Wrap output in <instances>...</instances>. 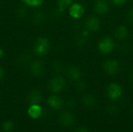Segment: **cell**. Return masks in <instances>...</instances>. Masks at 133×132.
I'll use <instances>...</instances> for the list:
<instances>
[{"label": "cell", "instance_id": "1", "mask_svg": "<svg viewBox=\"0 0 133 132\" xmlns=\"http://www.w3.org/2000/svg\"><path fill=\"white\" fill-rule=\"evenodd\" d=\"M50 49V42L45 37H39L34 43V52L39 55H45Z\"/></svg>", "mask_w": 133, "mask_h": 132}, {"label": "cell", "instance_id": "2", "mask_svg": "<svg viewBox=\"0 0 133 132\" xmlns=\"http://www.w3.org/2000/svg\"><path fill=\"white\" fill-rule=\"evenodd\" d=\"M115 41L111 37H104L98 43V50L100 52L104 54H110L115 49Z\"/></svg>", "mask_w": 133, "mask_h": 132}, {"label": "cell", "instance_id": "3", "mask_svg": "<svg viewBox=\"0 0 133 132\" xmlns=\"http://www.w3.org/2000/svg\"><path fill=\"white\" fill-rule=\"evenodd\" d=\"M122 95V86L116 83L111 82L108 85L107 88V96L111 100H118Z\"/></svg>", "mask_w": 133, "mask_h": 132}, {"label": "cell", "instance_id": "4", "mask_svg": "<svg viewBox=\"0 0 133 132\" xmlns=\"http://www.w3.org/2000/svg\"><path fill=\"white\" fill-rule=\"evenodd\" d=\"M65 87V80L61 77L57 76L51 79L48 82V88L53 93H60Z\"/></svg>", "mask_w": 133, "mask_h": 132}, {"label": "cell", "instance_id": "5", "mask_svg": "<svg viewBox=\"0 0 133 132\" xmlns=\"http://www.w3.org/2000/svg\"><path fill=\"white\" fill-rule=\"evenodd\" d=\"M103 69L104 72L108 75H116L120 69V63L115 59H108L104 61Z\"/></svg>", "mask_w": 133, "mask_h": 132}, {"label": "cell", "instance_id": "6", "mask_svg": "<svg viewBox=\"0 0 133 132\" xmlns=\"http://www.w3.org/2000/svg\"><path fill=\"white\" fill-rule=\"evenodd\" d=\"M86 30L88 33H95L99 30L101 27V23L99 19L95 16H89L85 23Z\"/></svg>", "mask_w": 133, "mask_h": 132}, {"label": "cell", "instance_id": "7", "mask_svg": "<svg viewBox=\"0 0 133 132\" xmlns=\"http://www.w3.org/2000/svg\"><path fill=\"white\" fill-rule=\"evenodd\" d=\"M58 122L59 124L63 126V127H70L72 126L74 122H75V117H74V115L69 112V111H65L63 113H62L60 115H59V117H58Z\"/></svg>", "mask_w": 133, "mask_h": 132}, {"label": "cell", "instance_id": "8", "mask_svg": "<svg viewBox=\"0 0 133 132\" xmlns=\"http://www.w3.org/2000/svg\"><path fill=\"white\" fill-rule=\"evenodd\" d=\"M84 8L79 3H74L69 6V13L70 16L73 19H79L84 14Z\"/></svg>", "mask_w": 133, "mask_h": 132}, {"label": "cell", "instance_id": "9", "mask_svg": "<svg viewBox=\"0 0 133 132\" xmlns=\"http://www.w3.org/2000/svg\"><path fill=\"white\" fill-rule=\"evenodd\" d=\"M94 9L95 12L99 15H104L108 12L110 6L106 0H96L94 2Z\"/></svg>", "mask_w": 133, "mask_h": 132}, {"label": "cell", "instance_id": "10", "mask_svg": "<svg viewBox=\"0 0 133 132\" xmlns=\"http://www.w3.org/2000/svg\"><path fill=\"white\" fill-rule=\"evenodd\" d=\"M30 69L34 75L41 76L44 73V65L41 61L37 60L31 64Z\"/></svg>", "mask_w": 133, "mask_h": 132}, {"label": "cell", "instance_id": "11", "mask_svg": "<svg viewBox=\"0 0 133 132\" xmlns=\"http://www.w3.org/2000/svg\"><path fill=\"white\" fill-rule=\"evenodd\" d=\"M115 37L119 40H123L127 38L129 36V30L126 26L125 25H119L116 27L115 33H114Z\"/></svg>", "mask_w": 133, "mask_h": 132}, {"label": "cell", "instance_id": "12", "mask_svg": "<svg viewBox=\"0 0 133 132\" xmlns=\"http://www.w3.org/2000/svg\"><path fill=\"white\" fill-rule=\"evenodd\" d=\"M27 100L30 105L39 104L42 100V93L38 89H34L30 93Z\"/></svg>", "mask_w": 133, "mask_h": 132}, {"label": "cell", "instance_id": "13", "mask_svg": "<svg viewBox=\"0 0 133 132\" xmlns=\"http://www.w3.org/2000/svg\"><path fill=\"white\" fill-rule=\"evenodd\" d=\"M47 101L48 105L54 110H59L62 107L63 105L62 99L56 95H52L49 96Z\"/></svg>", "mask_w": 133, "mask_h": 132}, {"label": "cell", "instance_id": "14", "mask_svg": "<svg viewBox=\"0 0 133 132\" xmlns=\"http://www.w3.org/2000/svg\"><path fill=\"white\" fill-rule=\"evenodd\" d=\"M42 114V107L39 104H32L28 109V115L33 119L39 118Z\"/></svg>", "mask_w": 133, "mask_h": 132}, {"label": "cell", "instance_id": "15", "mask_svg": "<svg viewBox=\"0 0 133 132\" xmlns=\"http://www.w3.org/2000/svg\"><path fill=\"white\" fill-rule=\"evenodd\" d=\"M68 76L73 81H79L81 78V71L76 66H71L67 71Z\"/></svg>", "mask_w": 133, "mask_h": 132}, {"label": "cell", "instance_id": "16", "mask_svg": "<svg viewBox=\"0 0 133 132\" xmlns=\"http://www.w3.org/2000/svg\"><path fill=\"white\" fill-rule=\"evenodd\" d=\"M82 102H83V103L85 106H87L88 107H94L96 104L97 100H96V98L93 95H91V94H86V95H84L83 96Z\"/></svg>", "mask_w": 133, "mask_h": 132}, {"label": "cell", "instance_id": "17", "mask_svg": "<svg viewBox=\"0 0 133 132\" xmlns=\"http://www.w3.org/2000/svg\"><path fill=\"white\" fill-rule=\"evenodd\" d=\"M15 128V123L12 120L5 121L2 124V129L4 132H12Z\"/></svg>", "mask_w": 133, "mask_h": 132}, {"label": "cell", "instance_id": "18", "mask_svg": "<svg viewBox=\"0 0 133 132\" xmlns=\"http://www.w3.org/2000/svg\"><path fill=\"white\" fill-rule=\"evenodd\" d=\"M72 3V0H57L58 11L62 12Z\"/></svg>", "mask_w": 133, "mask_h": 132}, {"label": "cell", "instance_id": "19", "mask_svg": "<svg viewBox=\"0 0 133 132\" xmlns=\"http://www.w3.org/2000/svg\"><path fill=\"white\" fill-rule=\"evenodd\" d=\"M44 20V15L42 12L39 11L34 13L33 16V21L35 23H41Z\"/></svg>", "mask_w": 133, "mask_h": 132}, {"label": "cell", "instance_id": "20", "mask_svg": "<svg viewBox=\"0 0 133 132\" xmlns=\"http://www.w3.org/2000/svg\"><path fill=\"white\" fill-rule=\"evenodd\" d=\"M23 1L26 5L31 6V7L39 6L44 2V0H23Z\"/></svg>", "mask_w": 133, "mask_h": 132}, {"label": "cell", "instance_id": "21", "mask_svg": "<svg viewBox=\"0 0 133 132\" xmlns=\"http://www.w3.org/2000/svg\"><path fill=\"white\" fill-rule=\"evenodd\" d=\"M106 110H107V112H108L109 114L113 115V114H116V112H117V110H118V108H117V107L115 106V105H109V106H108V107H107Z\"/></svg>", "mask_w": 133, "mask_h": 132}, {"label": "cell", "instance_id": "22", "mask_svg": "<svg viewBox=\"0 0 133 132\" xmlns=\"http://www.w3.org/2000/svg\"><path fill=\"white\" fill-rule=\"evenodd\" d=\"M127 18H128V20L129 21V23L133 25V9H130L127 12Z\"/></svg>", "mask_w": 133, "mask_h": 132}, {"label": "cell", "instance_id": "23", "mask_svg": "<svg viewBox=\"0 0 133 132\" xmlns=\"http://www.w3.org/2000/svg\"><path fill=\"white\" fill-rule=\"evenodd\" d=\"M111 1L117 5H121L126 2V0H111Z\"/></svg>", "mask_w": 133, "mask_h": 132}, {"label": "cell", "instance_id": "24", "mask_svg": "<svg viewBox=\"0 0 133 132\" xmlns=\"http://www.w3.org/2000/svg\"><path fill=\"white\" fill-rule=\"evenodd\" d=\"M75 132H90V131H89V130H88L87 128H85V127H79V128H76V129Z\"/></svg>", "mask_w": 133, "mask_h": 132}, {"label": "cell", "instance_id": "25", "mask_svg": "<svg viewBox=\"0 0 133 132\" xmlns=\"http://www.w3.org/2000/svg\"><path fill=\"white\" fill-rule=\"evenodd\" d=\"M78 88L79 89H85V84L83 83V82H79V85H78Z\"/></svg>", "mask_w": 133, "mask_h": 132}, {"label": "cell", "instance_id": "26", "mask_svg": "<svg viewBox=\"0 0 133 132\" xmlns=\"http://www.w3.org/2000/svg\"><path fill=\"white\" fill-rule=\"evenodd\" d=\"M3 76H4V70H3V68L0 66V81L2 79Z\"/></svg>", "mask_w": 133, "mask_h": 132}, {"label": "cell", "instance_id": "27", "mask_svg": "<svg viewBox=\"0 0 133 132\" xmlns=\"http://www.w3.org/2000/svg\"><path fill=\"white\" fill-rule=\"evenodd\" d=\"M4 56V51L0 48V58H2Z\"/></svg>", "mask_w": 133, "mask_h": 132}, {"label": "cell", "instance_id": "28", "mask_svg": "<svg viewBox=\"0 0 133 132\" xmlns=\"http://www.w3.org/2000/svg\"><path fill=\"white\" fill-rule=\"evenodd\" d=\"M132 82H133V72H132Z\"/></svg>", "mask_w": 133, "mask_h": 132}, {"label": "cell", "instance_id": "29", "mask_svg": "<svg viewBox=\"0 0 133 132\" xmlns=\"http://www.w3.org/2000/svg\"><path fill=\"white\" fill-rule=\"evenodd\" d=\"M132 1H133V0H132Z\"/></svg>", "mask_w": 133, "mask_h": 132}]
</instances>
